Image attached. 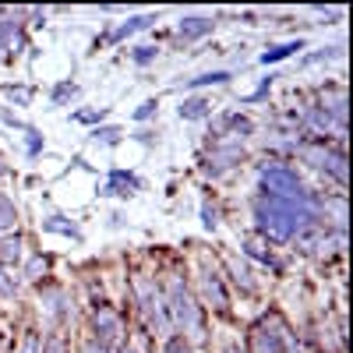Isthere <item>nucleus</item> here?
I'll list each match as a JSON object with an SVG mask.
<instances>
[{"mask_svg": "<svg viewBox=\"0 0 353 353\" xmlns=\"http://www.w3.org/2000/svg\"><path fill=\"white\" fill-rule=\"evenodd\" d=\"M0 61H8V53H4V39H0Z\"/></svg>", "mask_w": 353, "mask_h": 353, "instance_id": "obj_47", "label": "nucleus"}, {"mask_svg": "<svg viewBox=\"0 0 353 353\" xmlns=\"http://www.w3.org/2000/svg\"><path fill=\"white\" fill-rule=\"evenodd\" d=\"M198 216H201V226L205 230H219V205L216 201H201V209H198Z\"/></svg>", "mask_w": 353, "mask_h": 353, "instance_id": "obj_37", "label": "nucleus"}, {"mask_svg": "<svg viewBox=\"0 0 353 353\" xmlns=\"http://www.w3.org/2000/svg\"><path fill=\"white\" fill-rule=\"evenodd\" d=\"M176 117H181V121H209V117H212V99L184 96L181 106H176Z\"/></svg>", "mask_w": 353, "mask_h": 353, "instance_id": "obj_23", "label": "nucleus"}, {"mask_svg": "<svg viewBox=\"0 0 353 353\" xmlns=\"http://www.w3.org/2000/svg\"><path fill=\"white\" fill-rule=\"evenodd\" d=\"M297 156H301V163H307L311 170L325 173L329 181H336L339 191L346 188L350 170H346V149H343V145H332V141H304Z\"/></svg>", "mask_w": 353, "mask_h": 353, "instance_id": "obj_5", "label": "nucleus"}, {"mask_svg": "<svg viewBox=\"0 0 353 353\" xmlns=\"http://www.w3.org/2000/svg\"><path fill=\"white\" fill-rule=\"evenodd\" d=\"M106 117H110V106H99V110H74V113H71V121L88 124V128H99Z\"/></svg>", "mask_w": 353, "mask_h": 353, "instance_id": "obj_33", "label": "nucleus"}, {"mask_svg": "<svg viewBox=\"0 0 353 353\" xmlns=\"http://www.w3.org/2000/svg\"><path fill=\"white\" fill-rule=\"evenodd\" d=\"M113 353H141V350H138V346L128 339V343H121V346H113Z\"/></svg>", "mask_w": 353, "mask_h": 353, "instance_id": "obj_43", "label": "nucleus"}, {"mask_svg": "<svg viewBox=\"0 0 353 353\" xmlns=\"http://www.w3.org/2000/svg\"><path fill=\"white\" fill-rule=\"evenodd\" d=\"M4 176H11V163H8L4 156H0V181H4Z\"/></svg>", "mask_w": 353, "mask_h": 353, "instance_id": "obj_44", "label": "nucleus"}, {"mask_svg": "<svg viewBox=\"0 0 353 353\" xmlns=\"http://www.w3.org/2000/svg\"><path fill=\"white\" fill-rule=\"evenodd\" d=\"M28 18H32V21H28V25H36V28H43V25H46V18H50V11H46V8H28Z\"/></svg>", "mask_w": 353, "mask_h": 353, "instance_id": "obj_41", "label": "nucleus"}, {"mask_svg": "<svg viewBox=\"0 0 353 353\" xmlns=\"http://www.w3.org/2000/svg\"><path fill=\"white\" fill-rule=\"evenodd\" d=\"M248 163V149H244V141H233V138H219L209 145V152H205L201 159V170L205 176H212V181H219V176L233 173V170H241Z\"/></svg>", "mask_w": 353, "mask_h": 353, "instance_id": "obj_9", "label": "nucleus"}, {"mask_svg": "<svg viewBox=\"0 0 353 353\" xmlns=\"http://www.w3.org/2000/svg\"><path fill=\"white\" fill-rule=\"evenodd\" d=\"M286 353H304V350H301V346H297V343H293V346H290V350H286Z\"/></svg>", "mask_w": 353, "mask_h": 353, "instance_id": "obj_48", "label": "nucleus"}, {"mask_svg": "<svg viewBox=\"0 0 353 353\" xmlns=\"http://www.w3.org/2000/svg\"><path fill=\"white\" fill-rule=\"evenodd\" d=\"M163 353H194V343H188L184 336H170V339H163Z\"/></svg>", "mask_w": 353, "mask_h": 353, "instance_id": "obj_38", "label": "nucleus"}, {"mask_svg": "<svg viewBox=\"0 0 353 353\" xmlns=\"http://www.w3.org/2000/svg\"><path fill=\"white\" fill-rule=\"evenodd\" d=\"M81 353H113L106 343H99V339H92V336H85V343H81Z\"/></svg>", "mask_w": 353, "mask_h": 353, "instance_id": "obj_40", "label": "nucleus"}, {"mask_svg": "<svg viewBox=\"0 0 353 353\" xmlns=\"http://www.w3.org/2000/svg\"><path fill=\"white\" fill-rule=\"evenodd\" d=\"M50 276V254H28L21 261V283H43Z\"/></svg>", "mask_w": 353, "mask_h": 353, "instance_id": "obj_25", "label": "nucleus"}, {"mask_svg": "<svg viewBox=\"0 0 353 353\" xmlns=\"http://www.w3.org/2000/svg\"><path fill=\"white\" fill-rule=\"evenodd\" d=\"M0 96H4L8 103H14V106H28V103H32V96H36V88H32V85H14V81H8V85H0Z\"/></svg>", "mask_w": 353, "mask_h": 353, "instance_id": "obj_29", "label": "nucleus"}, {"mask_svg": "<svg viewBox=\"0 0 353 353\" xmlns=\"http://www.w3.org/2000/svg\"><path fill=\"white\" fill-rule=\"evenodd\" d=\"M212 32H216V18H209V14H184L176 21V39L181 43H198Z\"/></svg>", "mask_w": 353, "mask_h": 353, "instance_id": "obj_18", "label": "nucleus"}, {"mask_svg": "<svg viewBox=\"0 0 353 353\" xmlns=\"http://www.w3.org/2000/svg\"><path fill=\"white\" fill-rule=\"evenodd\" d=\"M156 113H159V99H145V103H141V106H138L131 117H134L138 124H145V121H152Z\"/></svg>", "mask_w": 353, "mask_h": 353, "instance_id": "obj_39", "label": "nucleus"}, {"mask_svg": "<svg viewBox=\"0 0 353 353\" xmlns=\"http://www.w3.org/2000/svg\"><path fill=\"white\" fill-rule=\"evenodd\" d=\"M254 170H258V191H265V194H293V191L304 188L301 170L293 163H286V159H269L265 156Z\"/></svg>", "mask_w": 353, "mask_h": 353, "instance_id": "obj_7", "label": "nucleus"}, {"mask_svg": "<svg viewBox=\"0 0 353 353\" xmlns=\"http://www.w3.org/2000/svg\"><path fill=\"white\" fill-rule=\"evenodd\" d=\"M314 103L325 110L332 121L339 124V128H346V113H350V99H346V88L343 85H336V81H325L314 92Z\"/></svg>", "mask_w": 353, "mask_h": 353, "instance_id": "obj_14", "label": "nucleus"}, {"mask_svg": "<svg viewBox=\"0 0 353 353\" xmlns=\"http://www.w3.org/2000/svg\"><path fill=\"white\" fill-rule=\"evenodd\" d=\"M241 258H244V261H258L261 269H272L276 276H286V261H283L269 244H265V241H258V237H244V241H241Z\"/></svg>", "mask_w": 353, "mask_h": 353, "instance_id": "obj_15", "label": "nucleus"}, {"mask_svg": "<svg viewBox=\"0 0 353 353\" xmlns=\"http://www.w3.org/2000/svg\"><path fill=\"white\" fill-rule=\"evenodd\" d=\"M318 343H321V350H325L329 353V346H332V336H329V325H321L318 329ZM336 350L343 353L346 350V321L339 318V329H336Z\"/></svg>", "mask_w": 353, "mask_h": 353, "instance_id": "obj_31", "label": "nucleus"}, {"mask_svg": "<svg viewBox=\"0 0 353 353\" xmlns=\"http://www.w3.org/2000/svg\"><path fill=\"white\" fill-rule=\"evenodd\" d=\"M145 184H141V176L138 173H131V170H110V181L99 188V198H131V194H138Z\"/></svg>", "mask_w": 353, "mask_h": 353, "instance_id": "obj_16", "label": "nucleus"}, {"mask_svg": "<svg viewBox=\"0 0 353 353\" xmlns=\"http://www.w3.org/2000/svg\"><path fill=\"white\" fill-rule=\"evenodd\" d=\"M233 81V71L230 68H216V71H201L194 78H184V81H173V88H188V92H198V88H209V85H230Z\"/></svg>", "mask_w": 353, "mask_h": 353, "instance_id": "obj_20", "label": "nucleus"}, {"mask_svg": "<svg viewBox=\"0 0 353 353\" xmlns=\"http://www.w3.org/2000/svg\"><path fill=\"white\" fill-rule=\"evenodd\" d=\"M25 248H28V241H25V233H8V237H0V265L4 269H18V265L25 261Z\"/></svg>", "mask_w": 353, "mask_h": 353, "instance_id": "obj_19", "label": "nucleus"}, {"mask_svg": "<svg viewBox=\"0 0 353 353\" xmlns=\"http://www.w3.org/2000/svg\"><path fill=\"white\" fill-rule=\"evenodd\" d=\"M261 145H265V152H269V159H290V156L301 152L304 138L301 134H286V131H265Z\"/></svg>", "mask_w": 353, "mask_h": 353, "instance_id": "obj_17", "label": "nucleus"}, {"mask_svg": "<svg viewBox=\"0 0 353 353\" xmlns=\"http://www.w3.org/2000/svg\"><path fill=\"white\" fill-rule=\"evenodd\" d=\"M21 293V276H14L11 269H4V265H0V297H18Z\"/></svg>", "mask_w": 353, "mask_h": 353, "instance_id": "obj_32", "label": "nucleus"}, {"mask_svg": "<svg viewBox=\"0 0 353 353\" xmlns=\"http://www.w3.org/2000/svg\"><path fill=\"white\" fill-rule=\"evenodd\" d=\"M43 233H53V237H68V241H74V244L85 241L81 226H78L74 219H68V216H57V212L43 219Z\"/></svg>", "mask_w": 353, "mask_h": 353, "instance_id": "obj_21", "label": "nucleus"}, {"mask_svg": "<svg viewBox=\"0 0 353 353\" xmlns=\"http://www.w3.org/2000/svg\"><path fill=\"white\" fill-rule=\"evenodd\" d=\"M223 353H244V350H241V346H226Z\"/></svg>", "mask_w": 353, "mask_h": 353, "instance_id": "obj_46", "label": "nucleus"}, {"mask_svg": "<svg viewBox=\"0 0 353 353\" xmlns=\"http://www.w3.org/2000/svg\"><path fill=\"white\" fill-rule=\"evenodd\" d=\"M88 141H96V145H106V149H113V145H121L124 141V131L117 128V124H99L88 131Z\"/></svg>", "mask_w": 353, "mask_h": 353, "instance_id": "obj_28", "label": "nucleus"}, {"mask_svg": "<svg viewBox=\"0 0 353 353\" xmlns=\"http://www.w3.org/2000/svg\"><path fill=\"white\" fill-rule=\"evenodd\" d=\"M251 219H254V233L265 244H290L297 233L311 230L321 223V191L314 188H301L293 194H265L254 191L251 194Z\"/></svg>", "mask_w": 353, "mask_h": 353, "instance_id": "obj_1", "label": "nucleus"}, {"mask_svg": "<svg viewBox=\"0 0 353 353\" xmlns=\"http://www.w3.org/2000/svg\"><path fill=\"white\" fill-rule=\"evenodd\" d=\"M304 46H307L304 39H290V43L269 46V50H261V53H258V64H265V68H272V64H283V61H290V57H297V53H301Z\"/></svg>", "mask_w": 353, "mask_h": 353, "instance_id": "obj_22", "label": "nucleus"}, {"mask_svg": "<svg viewBox=\"0 0 353 353\" xmlns=\"http://www.w3.org/2000/svg\"><path fill=\"white\" fill-rule=\"evenodd\" d=\"M21 134H25V156H28V159H36V156L43 152V145H46V141H43V134H39L32 124H28Z\"/></svg>", "mask_w": 353, "mask_h": 353, "instance_id": "obj_36", "label": "nucleus"}, {"mask_svg": "<svg viewBox=\"0 0 353 353\" xmlns=\"http://www.w3.org/2000/svg\"><path fill=\"white\" fill-rule=\"evenodd\" d=\"M223 279L226 286H237L244 297H254L258 293V279H254V269H251V261H244L241 254H223Z\"/></svg>", "mask_w": 353, "mask_h": 353, "instance_id": "obj_12", "label": "nucleus"}, {"mask_svg": "<svg viewBox=\"0 0 353 353\" xmlns=\"http://www.w3.org/2000/svg\"><path fill=\"white\" fill-rule=\"evenodd\" d=\"M198 286H201V301H205V307H212L216 314H230V286H226V279H223V272L216 269V265H209L205 261L201 269H198Z\"/></svg>", "mask_w": 353, "mask_h": 353, "instance_id": "obj_10", "label": "nucleus"}, {"mask_svg": "<svg viewBox=\"0 0 353 353\" xmlns=\"http://www.w3.org/2000/svg\"><path fill=\"white\" fill-rule=\"evenodd\" d=\"M88 332L92 339L106 343L110 350L128 343V325H124V314L117 311L110 301H99V304H88Z\"/></svg>", "mask_w": 353, "mask_h": 353, "instance_id": "obj_8", "label": "nucleus"}, {"mask_svg": "<svg viewBox=\"0 0 353 353\" xmlns=\"http://www.w3.org/2000/svg\"><path fill=\"white\" fill-rule=\"evenodd\" d=\"M163 297H166V311L173 321V332L184 336L188 343H201L205 339V307L198 304V297L188 286V276L181 269H170L163 276Z\"/></svg>", "mask_w": 353, "mask_h": 353, "instance_id": "obj_2", "label": "nucleus"}, {"mask_svg": "<svg viewBox=\"0 0 353 353\" xmlns=\"http://www.w3.org/2000/svg\"><path fill=\"white\" fill-rule=\"evenodd\" d=\"M156 21H159V14H156V11H145V14H131L128 21L113 25L106 36H99V39H96V46H117V43H124V39H131V36L145 32V28H152Z\"/></svg>", "mask_w": 353, "mask_h": 353, "instance_id": "obj_13", "label": "nucleus"}, {"mask_svg": "<svg viewBox=\"0 0 353 353\" xmlns=\"http://www.w3.org/2000/svg\"><path fill=\"white\" fill-rule=\"evenodd\" d=\"M131 301L138 307V318L145 325V336L152 339H170L173 336V321H170V311H166V297H163V286L152 272H134L131 283Z\"/></svg>", "mask_w": 353, "mask_h": 353, "instance_id": "obj_3", "label": "nucleus"}, {"mask_svg": "<svg viewBox=\"0 0 353 353\" xmlns=\"http://www.w3.org/2000/svg\"><path fill=\"white\" fill-rule=\"evenodd\" d=\"M254 131H258V124L241 110H226V113H219L212 121V141H219V138L248 141V138H254Z\"/></svg>", "mask_w": 353, "mask_h": 353, "instance_id": "obj_11", "label": "nucleus"}, {"mask_svg": "<svg viewBox=\"0 0 353 353\" xmlns=\"http://www.w3.org/2000/svg\"><path fill=\"white\" fill-rule=\"evenodd\" d=\"M39 314H43V329L46 332H64L74 321V301L64 286H39Z\"/></svg>", "mask_w": 353, "mask_h": 353, "instance_id": "obj_6", "label": "nucleus"}, {"mask_svg": "<svg viewBox=\"0 0 353 353\" xmlns=\"http://www.w3.org/2000/svg\"><path fill=\"white\" fill-rule=\"evenodd\" d=\"M78 99H81V85L71 81V78L57 81V85L50 88V106H74Z\"/></svg>", "mask_w": 353, "mask_h": 353, "instance_id": "obj_24", "label": "nucleus"}, {"mask_svg": "<svg viewBox=\"0 0 353 353\" xmlns=\"http://www.w3.org/2000/svg\"><path fill=\"white\" fill-rule=\"evenodd\" d=\"M0 121H4L8 128H14V131H25V128H28L25 121H18V117H14L11 110H0Z\"/></svg>", "mask_w": 353, "mask_h": 353, "instance_id": "obj_42", "label": "nucleus"}, {"mask_svg": "<svg viewBox=\"0 0 353 353\" xmlns=\"http://www.w3.org/2000/svg\"><path fill=\"white\" fill-rule=\"evenodd\" d=\"M18 219H21V212H18V205H14V198H11V194H4V191H0V237H8V233H14Z\"/></svg>", "mask_w": 353, "mask_h": 353, "instance_id": "obj_26", "label": "nucleus"}, {"mask_svg": "<svg viewBox=\"0 0 353 353\" xmlns=\"http://www.w3.org/2000/svg\"><path fill=\"white\" fill-rule=\"evenodd\" d=\"M110 226H113V230L124 226V212H113V216H110Z\"/></svg>", "mask_w": 353, "mask_h": 353, "instance_id": "obj_45", "label": "nucleus"}, {"mask_svg": "<svg viewBox=\"0 0 353 353\" xmlns=\"http://www.w3.org/2000/svg\"><path fill=\"white\" fill-rule=\"evenodd\" d=\"M293 343H297V336H293V329L286 325V318L279 311H265L248 332V350L244 353H286Z\"/></svg>", "mask_w": 353, "mask_h": 353, "instance_id": "obj_4", "label": "nucleus"}, {"mask_svg": "<svg viewBox=\"0 0 353 353\" xmlns=\"http://www.w3.org/2000/svg\"><path fill=\"white\" fill-rule=\"evenodd\" d=\"M276 78H279V74H265V78H261V85L254 88V92L241 99V106H251V103H265V99H269V92H272V85H276Z\"/></svg>", "mask_w": 353, "mask_h": 353, "instance_id": "obj_34", "label": "nucleus"}, {"mask_svg": "<svg viewBox=\"0 0 353 353\" xmlns=\"http://www.w3.org/2000/svg\"><path fill=\"white\" fill-rule=\"evenodd\" d=\"M43 343H46V332H39V329H28V332L21 336L18 353H43Z\"/></svg>", "mask_w": 353, "mask_h": 353, "instance_id": "obj_35", "label": "nucleus"}, {"mask_svg": "<svg viewBox=\"0 0 353 353\" xmlns=\"http://www.w3.org/2000/svg\"><path fill=\"white\" fill-rule=\"evenodd\" d=\"M128 57H131V64H138V68H149V64H156V61H159V46H152V43H141V46H134Z\"/></svg>", "mask_w": 353, "mask_h": 353, "instance_id": "obj_30", "label": "nucleus"}, {"mask_svg": "<svg viewBox=\"0 0 353 353\" xmlns=\"http://www.w3.org/2000/svg\"><path fill=\"white\" fill-rule=\"evenodd\" d=\"M332 61H343V43H336V46H321V50L307 53L304 61H301V68H318V64H332Z\"/></svg>", "mask_w": 353, "mask_h": 353, "instance_id": "obj_27", "label": "nucleus"}]
</instances>
